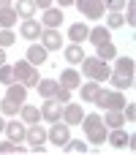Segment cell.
<instances>
[{"mask_svg": "<svg viewBox=\"0 0 136 155\" xmlns=\"http://www.w3.org/2000/svg\"><path fill=\"white\" fill-rule=\"evenodd\" d=\"M87 38L98 46V44H104V41H112V33H109V27H104V25H98V27H93L90 33H87Z\"/></svg>", "mask_w": 136, "mask_h": 155, "instance_id": "cell-22", "label": "cell"}, {"mask_svg": "<svg viewBox=\"0 0 136 155\" xmlns=\"http://www.w3.org/2000/svg\"><path fill=\"white\" fill-rule=\"evenodd\" d=\"M106 25H109V27H123V25H125V19H123V14H120V11H109Z\"/></svg>", "mask_w": 136, "mask_h": 155, "instance_id": "cell-34", "label": "cell"}, {"mask_svg": "<svg viewBox=\"0 0 136 155\" xmlns=\"http://www.w3.org/2000/svg\"><path fill=\"white\" fill-rule=\"evenodd\" d=\"M11 68H14V79L22 82L27 90L38 84V71H35L33 63H27V60H16V65H11Z\"/></svg>", "mask_w": 136, "mask_h": 155, "instance_id": "cell-3", "label": "cell"}, {"mask_svg": "<svg viewBox=\"0 0 136 155\" xmlns=\"http://www.w3.org/2000/svg\"><path fill=\"white\" fill-rule=\"evenodd\" d=\"M14 41H16V35H14L8 27H3V30H0V46H3V49H5V46H14Z\"/></svg>", "mask_w": 136, "mask_h": 155, "instance_id": "cell-36", "label": "cell"}, {"mask_svg": "<svg viewBox=\"0 0 136 155\" xmlns=\"http://www.w3.org/2000/svg\"><path fill=\"white\" fill-rule=\"evenodd\" d=\"M25 139L30 142V147H33L35 153H44V150H46V131L41 128V123H30Z\"/></svg>", "mask_w": 136, "mask_h": 155, "instance_id": "cell-6", "label": "cell"}, {"mask_svg": "<svg viewBox=\"0 0 136 155\" xmlns=\"http://www.w3.org/2000/svg\"><path fill=\"white\" fill-rule=\"evenodd\" d=\"M57 84L60 82H55V79H38V93H41V98H55V90H57Z\"/></svg>", "mask_w": 136, "mask_h": 155, "instance_id": "cell-24", "label": "cell"}, {"mask_svg": "<svg viewBox=\"0 0 136 155\" xmlns=\"http://www.w3.org/2000/svg\"><path fill=\"white\" fill-rule=\"evenodd\" d=\"M123 123H125V117H123V112H117V109H112V112L104 114V125H106V128H123Z\"/></svg>", "mask_w": 136, "mask_h": 155, "instance_id": "cell-25", "label": "cell"}, {"mask_svg": "<svg viewBox=\"0 0 136 155\" xmlns=\"http://www.w3.org/2000/svg\"><path fill=\"white\" fill-rule=\"evenodd\" d=\"M60 3V8H68V5H74V0H57Z\"/></svg>", "mask_w": 136, "mask_h": 155, "instance_id": "cell-42", "label": "cell"}, {"mask_svg": "<svg viewBox=\"0 0 136 155\" xmlns=\"http://www.w3.org/2000/svg\"><path fill=\"white\" fill-rule=\"evenodd\" d=\"M65 60H68V63H82V60H85V49H82V44L65 46Z\"/></svg>", "mask_w": 136, "mask_h": 155, "instance_id": "cell-26", "label": "cell"}, {"mask_svg": "<svg viewBox=\"0 0 136 155\" xmlns=\"http://www.w3.org/2000/svg\"><path fill=\"white\" fill-rule=\"evenodd\" d=\"M5 98L22 106V104H25V98H27V87H25L22 82H11V84H8V93H5Z\"/></svg>", "mask_w": 136, "mask_h": 155, "instance_id": "cell-14", "label": "cell"}, {"mask_svg": "<svg viewBox=\"0 0 136 155\" xmlns=\"http://www.w3.org/2000/svg\"><path fill=\"white\" fill-rule=\"evenodd\" d=\"M82 117H85V112H82L79 104H71V101L63 104V123H65V125H79Z\"/></svg>", "mask_w": 136, "mask_h": 155, "instance_id": "cell-9", "label": "cell"}, {"mask_svg": "<svg viewBox=\"0 0 136 155\" xmlns=\"http://www.w3.org/2000/svg\"><path fill=\"white\" fill-rule=\"evenodd\" d=\"M3 134L11 139V142H25V136H27V128L19 123V120H11V123H5V128H3Z\"/></svg>", "mask_w": 136, "mask_h": 155, "instance_id": "cell-11", "label": "cell"}, {"mask_svg": "<svg viewBox=\"0 0 136 155\" xmlns=\"http://www.w3.org/2000/svg\"><path fill=\"white\" fill-rule=\"evenodd\" d=\"M11 82H16V79H14V68L3 63V65H0V84H5V87H8Z\"/></svg>", "mask_w": 136, "mask_h": 155, "instance_id": "cell-32", "label": "cell"}, {"mask_svg": "<svg viewBox=\"0 0 136 155\" xmlns=\"http://www.w3.org/2000/svg\"><path fill=\"white\" fill-rule=\"evenodd\" d=\"M123 19H125V25H134L136 22V0H128L125 3V16Z\"/></svg>", "mask_w": 136, "mask_h": 155, "instance_id": "cell-33", "label": "cell"}, {"mask_svg": "<svg viewBox=\"0 0 136 155\" xmlns=\"http://www.w3.org/2000/svg\"><path fill=\"white\" fill-rule=\"evenodd\" d=\"M19 114H22V120L30 125V123H41V109L38 106H30V104H22L19 106Z\"/></svg>", "mask_w": 136, "mask_h": 155, "instance_id": "cell-20", "label": "cell"}, {"mask_svg": "<svg viewBox=\"0 0 136 155\" xmlns=\"http://www.w3.org/2000/svg\"><path fill=\"white\" fill-rule=\"evenodd\" d=\"M3 63H5V49L0 46V65H3Z\"/></svg>", "mask_w": 136, "mask_h": 155, "instance_id": "cell-43", "label": "cell"}, {"mask_svg": "<svg viewBox=\"0 0 136 155\" xmlns=\"http://www.w3.org/2000/svg\"><path fill=\"white\" fill-rule=\"evenodd\" d=\"M60 84H63V87H68V90H79V84H82V76H79L74 68H65V71L60 74Z\"/></svg>", "mask_w": 136, "mask_h": 155, "instance_id": "cell-19", "label": "cell"}, {"mask_svg": "<svg viewBox=\"0 0 136 155\" xmlns=\"http://www.w3.org/2000/svg\"><path fill=\"white\" fill-rule=\"evenodd\" d=\"M82 71H85L93 82H106L109 74H112L109 63L101 60V57H85V60H82Z\"/></svg>", "mask_w": 136, "mask_h": 155, "instance_id": "cell-2", "label": "cell"}, {"mask_svg": "<svg viewBox=\"0 0 136 155\" xmlns=\"http://www.w3.org/2000/svg\"><path fill=\"white\" fill-rule=\"evenodd\" d=\"M79 125H82V131L87 134V142H90V144H104V142H106V134H109V128L104 125V117H101L98 112H90V114H85Z\"/></svg>", "mask_w": 136, "mask_h": 155, "instance_id": "cell-1", "label": "cell"}, {"mask_svg": "<svg viewBox=\"0 0 136 155\" xmlns=\"http://www.w3.org/2000/svg\"><path fill=\"white\" fill-rule=\"evenodd\" d=\"M35 8H52V0H33Z\"/></svg>", "mask_w": 136, "mask_h": 155, "instance_id": "cell-40", "label": "cell"}, {"mask_svg": "<svg viewBox=\"0 0 136 155\" xmlns=\"http://www.w3.org/2000/svg\"><path fill=\"white\" fill-rule=\"evenodd\" d=\"M87 33H90V27H87V25H82V22L68 27V38H71L74 44H82V41H87Z\"/></svg>", "mask_w": 136, "mask_h": 155, "instance_id": "cell-21", "label": "cell"}, {"mask_svg": "<svg viewBox=\"0 0 136 155\" xmlns=\"http://www.w3.org/2000/svg\"><path fill=\"white\" fill-rule=\"evenodd\" d=\"M46 57H49V49H44V46H38V44H33V46H27V63H33V65H41V63H46Z\"/></svg>", "mask_w": 136, "mask_h": 155, "instance_id": "cell-15", "label": "cell"}, {"mask_svg": "<svg viewBox=\"0 0 136 155\" xmlns=\"http://www.w3.org/2000/svg\"><path fill=\"white\" fill-rule=\"evenodd\" d=\"M0 112H3V114H8V117H14V114L19 112V104H14V101H8V98H5V101H0Z\"/></svg>", "mask_w": 136, "mask_h": 155, "instance_id": "cell-35", "label": "cell"}, {"mask_svg": "<svg viewBox=\"0 0 136 155\" xmlns=\"http://www.w3.org/2000/svg\"><path fill=\"white\" fill-rule=\"evenodd\" d=\"M104 8H109V11H120V8H125V0H104Z\"/></svg>", "mask_w": 136, "mask_h": 155, "instance_id": "cell-39", "label": "cell"}, {"mask_svg": "<svg viewBox=\"0 0 136 155\" xmlns=\"http://www.w3.org/2000/svg\"><path fill=\"white\" fill-rule=\"evenodd\" d=\"M60 117H63V104L55 101V98H44V104H41V120L57 123Z\"/></svg>", "mask_w": 136, "mask_h": 155, "instance_id": "cell-8", "label": "cell"}, {"mask_svg": "<svg viewBox=\"0 0 136 155\" xmlns=\"http://www.w3.org/2000/svg\"><path fill=\"white\" fill-rule=\"evenodd\" d=\"M106 139H109V144L112 147H117V150H123V147H128V134L123 131V128H109V134H106Z\"/></svg>", "mask_w": 136, "mask_h": 155, "instance_id": "cell-18", "label": "cell"}, {"mask_svg": "<svg viewBox=\"0 0 136 155\" xmlns=\"http://www.w3.org/2000/svg\"><path fill=\"white\" fill-rule=\"evenodd\" d=\"M63 150H65V153H85V150H87V142H76V139H68V142L63 144Z\"/></svg>", "mask_w": 136, "mask_h": 155, "instance_id": "cell-30", "label": "cell"}, {"mask_svg": "<svg viewBox=\"0 0 136 155\" xmlns=\"http://www.w3.org/2000/svg\"><path fill=\"white\" fill-rule=\"evenodd\" d=\"M109 79H112L114 90H131V87H134V76H131V74H123V71H112V74H109Z\"/></svg>", "mask_w": 136, "mask_h": 155, "instance_id": "cell-16", "label": "cell"}, {"mask_svg": "<svg viewBox=\"0 0 136 155\" xmlns=\"http://www.w3.org/2000/svg\"><path fill=\"white\" fill-rule=\"evenodd\" d=\"M79 93H82V101H87V104H93L98 95H101V84L98 82H85V84H79Z\"/></svg>", "mask_w": 136, "mask_h": 155, "instance_id": "cell-17", "label": "cell"}, {"mask_svg": "<svg viewBox=\"0 0 136 155\" xmlns=\"http://www.w3.org/2000/svg\"><path fill=\"white\" fill-rule=\"evenodd\" d=\"M55 101L68 104V101H71V90H68V87H63V84H57V90H55Z\"/></svg>", "mask_w": 136, "mask_h": 155, "instance_id": "cell-37", "label": "cell"}, {"mask_svg": "<svg viewBox=\"0 0 136 155\" xmlns=\"http://www.w3.org/2000/svg\"><path fill=\"white\" fill-rule=\"evenodd\" d=\"M16 22V11L14 8H5V11H0V27H8L11 30V25Z\"/></svg>", "mask_w": 136, "mask_h": 155, "instance_id": "cell-29", "label": "cell"}, {"mask_svg": "<svg viewBox=\"0 0 136 155\" xmlns=\"http://www.w3.org/2000/svg\"><path fill=\"white\" fill-rule=\"evenodd\" d=\"M74 5L87 19H101L104 16V0H74Z\"/></svg>", "mask_w": 136, "mask_h": 155, "instance_id": "cell-7", "label": "cell"}, {"mask_svg": "<svg viewBox=\"0 0 136 155\" xmlns=\"http://www.w3.org/2000/svg\"><path fill=\"white\" fill-rule=\"evenodd\" d=\"M41 25H46V27L57 30V25H63V8H44Z\"/></svg>", "mask_w": 136, "mask_h": 155, "instance_id": "cell-13", "label": "cell"}, {"mask_svg": "<svg viewBox=\"0 0 136 155\" xmlns=\"http://www.w3.org/2000/svg\"><path fill=\"white\" fill-rule=\"evenodd\" d=\"M98 109H104V112H112V109H117V112H123V106H125V95L120 93V90H101V95L93 101Z\"/></svg>", "mask_w": 136, "mask_h": 155, "instance_id": "cell-4", "label": "cell"}, {"mask_svg": "<svg viewBox=\"0 0 136 155\" xmlns=\"http://www.w3.org/2000/svg\"><path fill=\"white\" fill-rule=\"evenodd\" d=\"M117 60V68L114 71H123V74H131L134 76V57H114Z\"/></svg>", "mask_w": 136, "mask_h": 155, "instance_id": "cell-28", "label": "cell"}, {"mask_svg": "<svg viewBox=\"0 0 136 155\" xmlns=\"http://www.w3.org/2000/svg\"><path fill=\"white\" fill-rule=\"evenodd\" d=\"M38 38H41V46H44V49H60V46H63V35H60L57 30H52V27H44Z\"/></svg>", "mask_w": 136, "mask_h": 155, "instance_id": "cell-10", "label": "cell"}, {"mask_svg": "<svg viewBox=\"0 0 136 155\" xmlns=\"http://www.w3.org/2000/svg\"><path fill=\"white\" fill-rule=\"evenodd\" d=\"M71 139V125H65V123H52V128L46 131V142H52V144H57L60 150H63V144Z\"/></svg>", "mask_w": 136, "mask_h": 155, "instance_id": "cell-5", "label": "cell"}, {"mask_svg": "<svg viewBox=\"0 0 136 155\" xmlns=\"http://www.w3.org/2000/svg\"><path fill=\"white\" fill-rule=\"evenodd\" d=\"M41 22H35V19H25L22 22V27H19V35L22 38H27V41H35L38 35H41Z\"/></svg>", "mask_w": 136, "mask_h": 155, "instance_id": "cell-12", "label": "cell"}, {"mask_svg": "<svg viewBox=\"0 0 136 155\" xmlns=\"http://www.w3.org/2000/svg\"><path fill=\"white\" fill-rule=\"evenodd\" d=\"M123 117H125L128 123H134V120H136V106H134V104H125V106H123Z\"/></svg>", "mask_w": 136, "mask_h": 155, "instance_id": "cell-38", "label": "cell"}, {"mask_svg": "<svg viewBox=\"0 0 136 155\" xmlns=\"http://www.w3.org/2000/svg\"><path fill=\"white\" fill-rule=\"evenodd\" d=\"M95 52H98L95 57H101V60H106V63L117 57V46H114L112 41H104V44H98V46H95Z\"/></svg>", "mask_w": 136, "mask_h": 155, "instance_id": "cell-23", "label": "cell"}, {"mask_svg": "<svg viewBox=\"0 0 136 155\" xmlns=\"http://www.w3.org/2000/svg\"><path fill=\"white\" fill-rule=\"evenodd\" d=\"M3 128H5V120H3V117H0V134H3Z\"/></svg>", "mask_w": 136, "mask_h": 155, "instance_id": "cell-44", "label": "cell"}, {"mask_svg": "<svg viewBox=\"0 0 136 155\" xmlns=\"http://www.w3.org/2000/svg\"><path fill=\"white\" fill-rule=\"evenodd\" d=\"M5 8H14V5H11V0H0V11H5Z\"/></svg>", "mask_w": 136, "mask_h": 155, "instance_id": "cell-41", "label": "cell"}, {"mask_svg": "<svg viewBox=\"0 0 136 155\" xmlns=\"http://www.w3.org/2000/svg\"><path fill=\"white\" fill-rule=\"evenodd\" d=\"M14 11H16V16H25V19H30V16L35 14V3H33V0H19Z\"/></svg>", "mask_w": 136, "mask_h": 155, "instance_id": "cell-27", "label": "cell"}, {"mask_svg": "<svg viewBox=\"0 0 136 155\" xmlns=\"http://www.w3.org/2000/svg\"><path fill=\"white\" fill-rule=\"evenodd\" d=\"M25 150H27V147H25L22 142H19V144L11 142V139H8V142H0V153H25Z\"/></svg>", "mask_w": 136, "mask_h": 155, "instance_id": "cell-31", "label": "cell"}]
</instances>
